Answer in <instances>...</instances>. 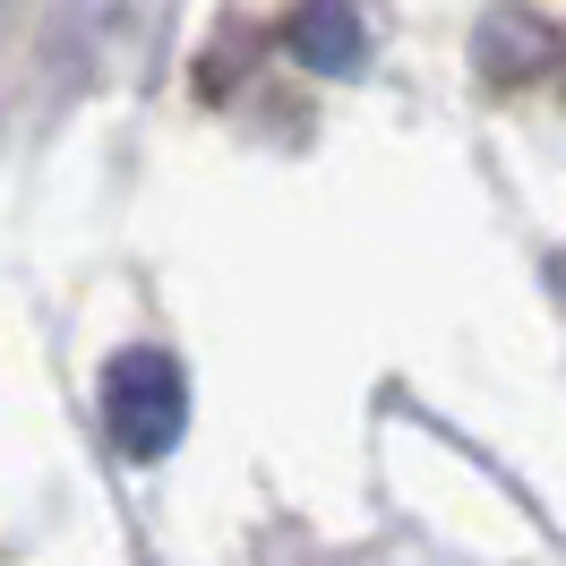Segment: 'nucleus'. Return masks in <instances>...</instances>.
Listing matches in <instances>:
<instances>
[{
	"instance_id": "nucleus-1",
	"label": "nucleus",
	"mask_w": 566,
	"mask_h": 566,
	"mask_svg": "<svg viewBox=\"0 0 566 566\" xmlns=\"http://www.w3.org/2000/svg\"><path fill=\"white\" fill-rule=\"evenodd\" d=\"M104 429H112V447L129 463L172 455L180 429H189V378H180V360L155 353V344L112 360L104 369Z\"/></svg>"
},
{
	"instance_id": "nucleus-2",
	"label": "nucleus",
	"mask_w": 566,
	"mask_h": 566,
	"mask_svg": "<svg viewBox=\"0 0 566 566\" xmlns=\"http://www.w3.org/2000/svg\"><path fill=\"white\" fill-rule=\"evenodd\" d=\"M275 35L301 70H318V77H360L369 70V27H360L353 0H292Z\"/></svg>"
},
{
	"instance_id": "nucleus-3",
	"label": "nucleus",
	"mask_w": 566,
	"mask_h": 566,
	"mask_svg": "<svg viewBox=\"0 0 566 566\" xmlns=\"http://www.w3.org/2000/svg\"><path fill=\"white\" fill-rule=\"evenodd\" d=\"M472 61H481L497 86H524V77H541L549 61H558V35H549L532 9H490L481 35H472Z\"/></svg>"
}]
</instances>
